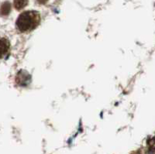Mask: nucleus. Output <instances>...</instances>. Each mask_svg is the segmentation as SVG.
I'll return each mask as SVG.
<instances>
[{
    "label": "nucleus",
    "instance_id": "obj_2",
    "mask_svg": "<svg viewBox=\"0 0 155 154\" xmlns=\"http://www.w3.org/2000/svg\"><path fill=\"white\" fill-rule=\"evenodd\" d=\"M10 49V43L6 38H0V59L7 54Z\"/></svg>",
    "mask_w": 155,
    "mask_h": 154
},
{
    "label": "nucleus",
    "instance_id": "obj_5",
    "mask_svg": "<svg viewBox=\"0 0 155 154\" xmlns=\"http://www.w3.org/2000/svg\"><path fill=\"white\" fill-rule=\"evenodd\" d=\"M27 4H28V0H14V2H13L15 9L17 10H20L26 7Z\"/></svg>",
    "mask_w": 155,
    "mask_h": 154
},
{
    "label": "nucleus",
    "instance_id": "obj_1",
    "mask_svg": "<svg viewBox=\"0 0 155 154\" xmlns=\"http://www.w3.org/2000/svg\"><path fill=\"white\" fill-rule=\"evenodd\" d=\"M41 23V15L37 11L28 10L22 12L16 22V29L21 33H30Z\"/></svg>",
    "mask_w": 155,
    "mask_h": 154
},
{
    "label": "nucleus",
    "instance_id": "obj_4",
    "mask_svg": "<svg viewBox=\"0 0 155 154\" xmlns=\"http://www.w3.org/2000/svg\"><path fill=\"white\" fill-rule=\"evenodd\" d=\"M11 11V4L9 2H4L0 8V15L2 16H7Z\"/></svg>",
    "mask_w": 155,
    "mask_h": 154
},
{
    "label": "nucleus",
    "instance_id": "obj_3",
    "mask_svg": "<svg viewBox=\"0 0 155 154\" xmlns=\"http://www.w3.org/2000/svg\"><path fill=\"white\" fill-rule=\"evenodd\" d=\"M16 81L20 85H27L30 81V76L25 70H21L19 72L18 76H16Z\"/></svg>",
    "mask_w": 155,
    "mask_h": 154
},
{
    "label": "nucleus",
    "instance_id": "obj_6",
    "mask_svg": "<svg viewBox=\"0 0 155 154\" xmlns=\"http://www.w3.org/2000/svg\"><path fill=\"white\" fill-rule=\"evenodd\" d=\"M48 0H37V2L41 4H45L47 2H48Z\"/></svg>",
    "mask_w": 155,
    "mask_h": 154
}]
</instances>
